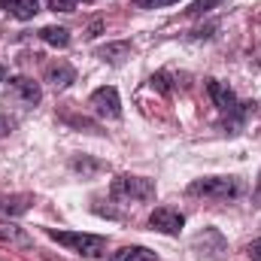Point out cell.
<instances>
[{
	"label": "cell",
	"mask_w": 261,
	"mask_h": 261,
	"mask_svg": "<svg viewBox=\"0 0 261 261\" xmlns=\"http://www.w3.org/2000/svg\"><path fill=\"white\" fill-rule=\"evenodd\" d=\"M149 225L155 231H161V234H179L182 225H186V216L179 210H173V206H158V210H152Z\"/></svg>",
	"instance_id": "5b68a950"
},
{
	"label": "cell",
	"mask_w": 261,
	"mask_h": 261,
	"mask_svg": "<svg viewBox=\"0 0 261 261\" xmlns=\"http://www.w3.org/2000/svg\"><path fill=\"white\" fill-rule=\"evenodd\" d=\"M88 107L100 116V119H119L122 116V100H119V91L113 85H100L91 91L88 97Z\"/></svg>",
	"instance_id": "277c9868"
},
{
	"label": "cell",
	"mask_w": 261,
	"mask_h": 261,
	"mask_svg": "<svg viewBox=\"0 0 261 261\" xmlns=\"http://www.w3.org/2000/svg\"><path fill=\"white\" fill-rule=\"evenodd\" d=\"M225 0H195L192 3V9H189V15H203V12H210V9H216V6H222Z\"/></svg>",
	"instance_id": "9a60e30c"
},
{
	"label": "cell",
	"mask_w": 261,
	"mask_h": 261,
	"mask_svg": "<svg viewBox=\"0 0 261 261\" xmlns=\"http://www.w3.org/2000/svg\"><path fill=\"white\" fill-rule=\"evenodd\" d=\"M134 3H137V9H161V6H173L179 0H134Z\"/></svg>",
	"instance_id": "e0dca14e"
},
{
	"label": "cell",
	"mask_w": 261,
	"mask_h": 261,
	"mask_svg": "<svg viewBox=\"0 0 261 261\" xmlns=\"http://www.w3.org/2000/svg\"><path fill=\"white\" fill-rule=\"evenodd\" d=\"M9 88H12V94H15L21 103H28V107H37V103L43 100V88H40L34 79H28V76H12V79H9Z\"/></svg>",
	"instance_id": "8992f818"
},
{
	"label": "cell",
	"mask_w": 261,
	"mask_h": 261,
	"mask_svg": "<svg viewBox=\"0 0 261 261\" xmlns=\"http://www.w3.org/2000/svg\"><path fill=\"white\" fill-rule=\"evenodd\" d=\"M110 192H113L116 200H125V203H146V200L155 197L158 189L146 176H130V173H125V176H116L113 179V189Z\"/></svg>",
	"instance_id": "3957f363"
},
{
	"label": "cell",
	"mask_w": 261,
	"mask_h": 261,
	"mask_svg": "<svg viewBox=\"0 0 261 261\" xmlns=\"http://www.w3.org/2000/svg\"><path fill=\"white\" fill-rule=\"evenodd\" d=\"M9 130H12V119H6V116L0 113V137H6Z\"/></svg>",
	"instance_id": "d6986e66"
},
{
	"label": "cell",
	"mask_w": 261,
	"mask_h": 261,
	"mask_svg": "<svg viewBox=\"0 0 261 261\" xmlns=\"http://www.w3.org/2000/svg\"><path fill=\"white\" fill-rule=\"evenodd\" d=\"M192 197H206V200H234L243 195L240 176H203L189 186Z\"/></svg>",
	"instance_id": "6da1fadb"
},
{
	"label": "cell",
	"mask_w": 261,
	"mask_h": 261,
	"mask_svg": "<svg viewBox=\"0 0 261 261\" xmlns=\"http://www.w3.org/2000/svg\"><path fill=\"white\" fill-rule=\"evenodd\" d=\"M40 40L49 43V46H55V49H67V46H70V34H67V28H58V24L43 28V31H40Z\"/></svg>",
	"instance_id": "5bb4252c"
},
{
	"label": "cell",
	"mask_w": 261,
	"mask_h": 261,
	"mask_svg": "<svg viewBox=\"0 0 261 261\" xmlns=\"http://www.w3.org/2000/svg\"><path fill=\"white\" fill-rule=\"evenodd\" d=\"M206 91H210V97H213V103H216L219 110L231 113V110L237 107V97H234V91H231L225 82H219V79H210V82H206Z\"/></svg>",
	"instance_id": "52a82bcc"
},
{
	"label": "cell",
	"mask_w": 261,
	"mask_h": 261,
	"mask_svg": "<svg viewBox=\"0 0 261 261\" xmlns=\"http://www.w3.org/2000/svg\"><path fill=\"white\" fill-rule=\"evenodd\" d=\"M31 203H34L31 195H0V213L3 216H21L31 210Z\"/></svg>",
	"instance_id": "8fae6325"
},
{
	"label": "cell",
	"mask_w": 261,
	"mask_h": 261,
	"mask_svg": "<svg viewBox=\"0 0 261 261\" xmlns=\"http://www.w3.org/2000/svg\"><path fill=\"white\" fill-rule=\"evenodd\" d=\"M55 243H61L67 249H73L76 255H85V258H94V255H103V249H107V240L100 237V234H79V231H55V228H49L46 231Z\"/></svg>",
	"instance_id": "7a4b0ae2"
},
{
	"label": "cell",
	"mask_w": 261,
	"mask_h": 261,
	"mask_svg": "<svg viewBox=\"0 0 261 261\" xmlns=\"http://www.w3.org/2000/svg\"><path fill=\"white\" fill-rule=\"evenodd\" d=\"M49 3V9H55V12H73L76 6H79V0H46Z\"/></svg>",
	"instance_id": "2e32d148"
},
{
	"label": "cell",
	"mask_w": 261,
	"mask_h": 261,
	"mask_svg": "<svg viewBox=\"0 0 261 261\" xmlns=\"http://www.w3.org/2000/svg\"><path fill=\"white\" fill-rule=\"evenodd\" d=\"M0 6L18 21H28L40 12V0H0Z\"/></svg>",
	"instance_id": "30bf717a"
},
{
	"label": "cell",
	"mask_w": 261,
	"mask_h": 261,
	"mask_svg": "<svg viewBox=\"0 0 261 261\" xmlns=\"http://www.w3.org/2000/svg\"><path fill=\"white\" fill-rule=\"evenodd\" d=\"M0 82H3V67H0Z\"/></svg>",
	"instance_id": "44dd1931"
},
{
	"label": "cell",
	"mask_w": 261,
	"mask_h": 261,
	"mask_svg": "<svg viewBox=\"0 0 261 261\" xmlns=\"http://www.w3.org/2000/svg\"><path fill=\"white\" fill-rule=\"evenodd\" d=\"M252 200H255V206H261V173H258V182H255V192H252Z\"/></svg>",
	"instance_id": "ffe728a7"
},
{
	"label": "cell",
	"mask_w": 261,
	"mask_h": 261,
	"mask_svg": "<svg viewBox=\"0 0 261 261\" xmlns=\"http://www.w3.org/2000/svg\"><path fill=\"white\" fill-rule=\"evenodd\" d=\"M46 82L52 88H67L70 82H76V70L67 64V61H55V64L46 67Z\"/></svg>",
	"instance_id": "ba28073f"
},
{
	"label": "cell",
	"mask_w": 261,
	"mask_h": 261,
	"mask_svg": "<svg viewBox=\"0 0 261 261\" xmlns=\"http://www.w3.org/2000/svg\"><path fill=\"white\" fill-rule=\"evenodd\" d=\"M246 252H249V258H252V261H261V240H252Z\"/></svg>",
	"instance_id": "ac0fdd59"
},
{
	"label": "cell",
	"mask_w": 261,
	"mask_h": 261,
	"mask_svg": "<svg viewBox=\"0 0 261 261\" xmlns=\"http://www.w3.org/2000/svg\"><path fill=\"white\" fill-rule=\"evenodd\" d=\"M0 243H9V246H18V249H31L34 240L24 228L18 225H9V222H0Z\"/></svg>",
	"instance_id": "9c48e42d"
},
{
	"label": "cell",
	"mask_w": 261,
	"mask_h": 261,
	"mask_svg": "<svg viewBox=\"0 0 261 261\" xmlns=\"http://www.w3.org/2000/svg\"><path fill=\"white\" fill-rule=\"evenodd\" d=\"M130 55V43H107L97 49V58L107 61V64H122Z\"/></svg>",
	"instance_id": "7c38bea8"
},
{
	"label": "cell",
	"mask_w": 261,
	"mask_h": 261,
	"mask_svg": "<svg viewBox=\"0 0 261 261\" xmlns=\"http://www.w3.org/2000/svg\"><path fill=\"white\" fill-rule=\"evenodd\" d=\"M113 261H158V255L146 246H122L119 252H113Z\"/></svg>",
	"instance_id": "4fadbf2b"
}]
</instances>
